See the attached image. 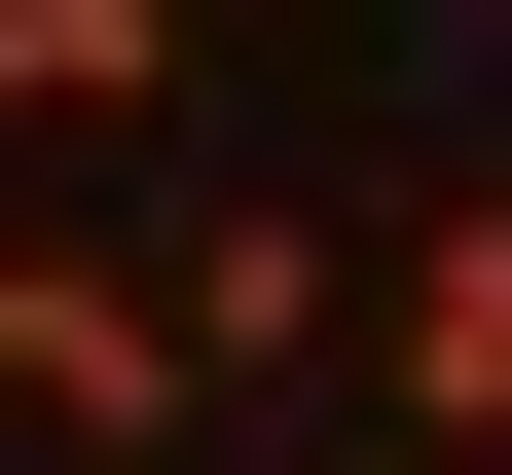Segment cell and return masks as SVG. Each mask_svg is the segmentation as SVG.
Masks as SVG:
<instances>
[{"label": "cell", "instance_id": "1", "mask_svg": "<svg viewBox=\"0 0 512 475\" xmlns=\"http://www.w3.org/2000/svg\"><path fill=\"white\" fill-rule=\"evenodd\" d=\"M0 402H37V475H183V439H220V329H183V256L0 220Z\"/></svg>", "mask_w": 512, "mask_h": 475}, {"label": "cell", "instance_id": "5", "mask_svg": "<svg viewBox=\"0 0 512 475\" xmlns=\"http://www.w3.org/2000/svg\"><path fill=\"white\" fill-rule=\"evenodd\" d=\"M330 475H403V439H330Z\"/></svg>", "mask_w": 512, "mask_h": 475}, {"label": "cell", "instance_id": "2", "mask_svg": "<svg viewBox=\"0 0 512 475\" xmlns=\"http://www.w3.org/2000/svg\"><path fill=\"white\" fill-rule=\"evenodd\" d=\"M403 293H366V439L403 475H512V183H366Z\"/></svg>", "mask_w": 512, "mask_h": 475}, {"label": "cell", "instance_id": "3", "mask_svg": "<svg viewBox=\"0 0 512 475\" xmlns=\"http://www.w3.org/2000/svg\"><path fill=\"white\" fill-rule=\"evenodd\" d=\"M366 293H403V220H220V256H183L220 402H330V366H366Z\"/></svg>", "mask_w": 512, "mask_h": 475}, {"label": "cell", "instance_id": "4", "mask_svg": "<svg viewBox=\"0 0 512 475\" xmlns=\"http://www.w3.org/2000/svg\"><path fill=\"white\" fill-rule=\"evenodd\" d=\"M0 110H37V183H110L183 110V0H0Z\"/></svg>", "mask_w": 512, "mask_h": 475}]
</instances>
